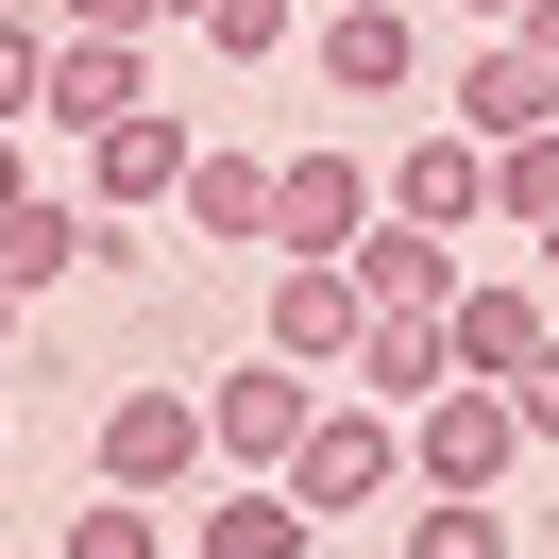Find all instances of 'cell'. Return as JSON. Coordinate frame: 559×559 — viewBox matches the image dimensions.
Masks as SVG:
<instances>
[{"mask_svg":"<svg viewBox=\"0 0 559 559\" xmlns=\"http://www.w3.org/2000/svg\"><path fill=\"white\" fill-rule=\"evenodd\" d=\"M525 457H543V441H525V407H509L491 373H457V390L407 407V491H509Z\"/></svg>","mask_w":559,"mask_h":559,"instance_id":"6da1fadb","label":"cell"},{"mask_svg":"<svg viewBox=\"0 0 559 559\" xmlns=\"http://www.w3.org/2000/svg\"><path fill=\"white\" fill-rule=\"evenodd\" d=\"M288 491L306 509H390L407 491V407H373V390H322L306 441H288Z\"/></svg>","mask_w":559,"mask_h":559,"instance_id":"7a4b0ae2","label":"cell"},{"mask_svg":"<svg viewBox=\"0 0 559 559\" xmlns=\"http://www.w3.org/2000/svg\"><path fill=\"white\" fill-rule=\"evenodd\" d=\"M85 457H103V491H153V509H170V491L221 457V424H204V390H170V373H153V390H103Z\"/></svg>","mask_w":559,"mask_h":559,"instance_id":"3957f363","label":"cell"},{"mask_svg":"<svg viewBox=\"0 0 559 559\" xmlns=\"http://www.w3.org/2000/svg\"><path fill=\"white\" fill-rule=\"evenodd\" d=\"M272 356H306V373H356V340H373V288H356V254H272Z\"/></svg>","mask_w":559,"mask_h":559,"instance_id":"277c9868","label":"cell"},{"mask_svg":"<svg viewBox=\"0 0 559 559\" xmlns=\"http://www.w3.org/2000/svg\"><path fill=\"white\" fill-rule=\"evenodd\" d=\"M373 204H390V170H373V153L306 136V153L272 170V254H356V221H373Z\"/></svg>","mask_w":559,"mask_h":559,"instance_id":"5b68a950","label":"cell"},{"mask_svg":"<svg viewBox=\"0 0 559 559\" xmlns=\"http://www.w3.org/2000/svg\"><path fill=\"white\" fill-rule=\"evenodd\" d=\"M306 69L340 85V103H407V85H424V17H407V0H322V17H306Z\"/></svg>","mask_w":559,"mask_h":559,"instance_id":"8992f818","label":"cell"},{"mask_svg":"<svg viewBox=\"0 0 559 559\" xmlns=\"http://www.w3.org/2000/svg\"><path fill=\"white\" fill-rule=\"evenodd\" d=\"M340 373H306V356H254V373H221L204 390V424H221V475H288V441H306V407Z\"/></svg>","mask_w":559,"mask_h":559,"instance_id":"52a82bcc","label":"cell"},{"mask_svg":"<svg viewBox=\"0 0 559 559\" xmlns=\"http://www.w3.org/2000/svg\"><path fill=\"white\" fill-rule=\"evenodd\" d=\"M187 170H204V136H187L170 103H136L119 136H85V204H119V221H153V204H187Z\"/></svg>","mask_w":559,"mask_h":559,"instance_id":"ba28073f","label":"cell"},{"mask_svg":"<svg viewBox=\"0 0 559 559\" xmlns=\"http://www.w3.org/2000/svg\"><path fill=\"white\" fill-rule=\"evenodd\" d=\"M390 204L441 221V238H491V136H475V119H424V136L390 153Z\"/></svg>","mask_w":559,"mask_h":559,"instance_id":"9c48e42d","label":"cell"},{"mask_svg":"<svg viewBox=\"0 0 559 559\" xmlns=\"http://www.w3.org/2000/svg\"><path fill=\"white\" fill-rule=\"evenodd\" d=\"M153 103V35H51V136H119Z\"/></svg>","mask_w":559,"mask_h":559,"instance_id":"30bf717a","label":"cell"},{"mask_svg":"<svg viewBox=\"0 0 559 559\" xmlns=\"http://www.w3.org/2000/svg\"><path fill=\"white\" fill-rule=\"evenodd\" d=\"M441 119H475V136L509 153V136H543V119H559V69H543L525 35H475V51H457V85H441Z\"/></svg>","mask_w":559,"mask_h":559,"instance_id":"8fae6325","label":"cell"},{"mask_svg":"<svg viewBox=\"0 0 559 559\" xmlns=\"http://www.w3.org/2000/svg\"><path fill=\"white\" fill-rule=\"evenodd\" d=\"M356 288H373V306H457L475 272H457V238H441V221L373 204V221H356Z\"/></svg>","mask_w":559,"mask_h":559,"instance_id":"7c38bea8","label":"cell"},{"mask_svg":"<svg viewBox=\"0 0 559 559\" xmlns=\"http://www.w3.org/2000/svg\"><path fill=\"white\" fill-rule=\"evenodd\" d=\"M306 491L288 475H238V491H204V509H187V559H306Z\"/></svg>","mask_w":559,"mask_h":559,"instance_id":"4fadbf2b","label":"cell"},{"mask_svg":"<svg viewBox=\"0 0 559 559\" xmlns=\"http://www.w3.org/2000/svg\"><path fill=\"white\" fill-rule=\"evenodd\" d=\"M356 390H373V407H424V390H457V306H373V340H356Z\"/></svg>","mask_w":559,"mask_h":559,"instance_id":"5bb4252c","label":"cell"},{"mask_svg":"<svg viewBox=\"0 0 559 559\" xmlns=\"http://www.w3.org/2000/svg\"><path fill=\"white\" fill-rule=\"evenodd\" d=\"M543 340H559V306H543L525 272H475V288H457V373H491V390H509Z\"/></svg>","mask_w":559,"mask_h":559,"instance_id":"9a60e30c","label":"cell"},{"mask_svg":"<svg viewBox=\"0 0 559 559\" xmlns=\"http://www.w3.org/2000/svg\"><path fill=\"white\" fill-rule=\"evenodd\" d=\"M69 272H85V204H51V187H17V204H0V288L35 306V288H69Z\"/></svg>","mask_w":559,"mask_h":559,"instance_id":"2e32d148","label":"cell"},{"mask_svg":"<svg viewBox=\"0 0 559 559\" xmlns=\"http://www.w3.org/2000/svg\"><path fill=\"white\" fill-rule=\"evenodd\" d=\"M187 238H254L272 254V170H254V153H204V170H187Z\"/></svg>","mask_w":559,"mask_h":559,"instance_id":"e0dca14e","label":"cell"},{"mask_svg":"<svg viewBox=\"0 0 559 559\" xmlns=\"http://www.w3.org/2000/svg\"><path fill=\"white\" fill-rule=\"evenodd\" d=\"M407 559H509V491H407Z\"/></svg>","mask_w":559,"mask_h":559,"instance_id":"ac0fdd59","label":"cell"},{"mask_svg":"<svg viewBox=\"0 0 559 559\" xmlns=\"http://www.w3.org/2000/svg\"><path fill=\"white\" fill-rule=\"evenodd\" d=\"M543 221H559V119L491 153V238H543Z\"/></svg>","mask_w":559,"mask_h":559,"instance_id":"d6986e66","label":"cell"},{"mask_svg":"<svg viewBox=\"0 0 559 559\" xmlns=\"http://www.w3.org/2000/svg\"><path fill=\"white\" fill-rule=\"evenodd\" d=\"M170 543H187V525L153 509V491H103V509H69V543H51V559H170Z\"/></svg>","mask_w":559,"mask_h":559,"instance_id":"ffe728a7","label":"cell"},{"mask_svg":"<svg viewBox=\"0 0 559 559\" xmlns=\"http://www.w3.org/2000/svg\"><path fill=\"white\" fill-rule=\"evenodd\" d=\"M187 35H204L221 69H272V51H288V0H187Z\"/></svg>","mask_w":559,"mask_h":559,"instance_id":"44dd1931","label":"cell"},{"mask_svg":"<svg viewBox=\"0 0 559 559\" xmlns=\"http://www.w3.org/2000/svg\"><path fill=\"white\" fill-rule=\"evenodd\" d=\"M153 254H170V238H153V221H119V204H85V272H119V288H153Z\"/></svg>","mask_w":559,"mask_h":559,"instance_id":"7402d4cb","label":"cell"},{"mask_svg":"<svg viewBox=\"0 0 559 559\" xmlns=\"http://www.w3.org/2000/svg\"><path fill=\"white\" fill-rule=\"evenodd\" d=\"M187 0H51V35H170Z\"/></svg>","mask_w":559,"mask_h":559,"instance_id":"603a6c76","label":"cell"},{"mask_svg":"<svg viewBox=\"0 0 559 559\" xmlns=\"http://www.w3.org/2000/svg\"><path fill=\"white\" fill-rule=\"evenodd\" d=\"M509 407H525V441H559V340H543V356L509 373Z\"/></svg>","mask_w":559,"mask_h":559,"instance_id":"cb8c5ba5","label":"cell"},{"mask_svg":"<svg viewBox=\"0 0 559 559\" xmlns=\"http://www.w3.org/2000/svg\"><path fill=\"white\" fill-rule=\"evenodd\" d=\"M509 35H525V51H543V69H559V0H525V17H509Z\"/></svg>","mask_w":559,"mask_h":559,"instance_id":"d4e9b609","label":"cell"},{"mask_svg":"<svg viewBox=\"0 0 559 559\" xmlns=\"http://www.w3.org/2000/svg\"><path fill=\"white\" fill-rule=\"evenodd\" d=\"M457 17H475V35H509V17H525V0H457Z\"/></svg>","mask_w":559,"mask_h":559,"instance_id":"484cf974","label":"cell"},{"mask_svg":"<svg viewBox=\"0 0 559 559\" xmlns=\"http://www.w3.org/2000/svg\"><path fill=\"white\" fill-rule=\"evenodd\" d=\"M0 204H17V136H0Z\"/></svg>","mask_w":559,"mask_h":559,"instance_id":"4316f807","label":"cell"},{"mask_svg":"<svg viewBox=\"0 0 559 559\" xmlns=\"http://www.w3.org/2000/svg\"><path fill=\"white\" fill-rule=\"evenodd\" d=\"M0 356H17V288H0Z\"/></svg>","mask_w":559,"mask_h":559,"instance_id":"83f0119b","label":"cell"},{"mask_svg":"<svg viewBox=\"0 0 559 559\" xmlns=\"http://www.w3.org/2000/svg\"><path fill=\"white\" fill-rule=\"evenodd\" d=\"M543 288H559V221H543Z\"/></svg>","mask_w":559,"mask_h":559,"instance_id":"f1b7e54d","label":"cell"},{"mask_svg":"<svg viewBox=\"0 0 559 559\" xmlns=\"http://www.w3.org/2000/svg\"><path fill=\"white\" fill-rule=\"evenodd\" d=\"M170 559H187V543H170Z\"/></svg>","mask_w":559,"mask_h":559,"instance_id":"f546056e","label":"cell"}]
</instances>
